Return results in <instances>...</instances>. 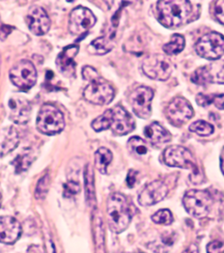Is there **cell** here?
Returning <instances> with one entry per match:
<instances>
[{"mask_svg": "<svg viewBox=\"0 0 224 253\" xmlns=\"http://www.w3.org/2000/svg\"><path fill=\"white\" fill-rule=\"evenodd\" d=\"M164 162L172 167L190 168L193 171L191 174V181L194 183L195 178L200 174V171L196 165V161L191 152L182 145H172L167 147L163 155Z\"/></svg>", "mask_w": 224, "mask_h": 253, "instance_id": "cell-5", "label": "cell"}, {"mask_svg": "<svg viewBox=\"0 0 224 253\" xmlns=\"http://www.w3.org/2000/svg\"><path fill=\"white\" fill-rule=\"evenodd\" d=\"M158 20L164 27L177 28L197 20L200 5L186 0H162L157 2Z\"/></svg>", "mask_w": 224, "mask_h": 253, "instance_id": "cell-1", "label": "cell"}, {"mask_svg": "<svg viewBox=\"0 0 224 253\" xmlns=\"http://www.w3.org/2000/svg\"><path fill=\"white\" fill-rule=\"evenodd\" d=\"M110 128L116 135H127L134 130L135 122L129 112L117 105L111 109Z\"/></svg>", "mask_w": 224, "mask_h": 253, "instance_id": "cell-16", "label": "cell"}, {"mask_svg": "<svg viewBox=\"0 0 224 253\" xmlns=\"http://www.w3.org/2000/svg\"><path fill=\"white\" fill-rule=\"evenodd\" d=\"M144 135L147 140L154 145H162L169 142L172 139V135L159 123H152L149 126H145Z\"/></svg>", "mask_w": 224, "mask_h": 253, "instance_id": "cell-21", "label": "cell"}, {"mask_svg": "<svg viewBox=\"0 0 224 253\" xmlns=\"http://www.w3.org/2000/svg\"><path fill=\"white\" fill-rule=\"evenodd\" d=\"M175 66L172 60L163 54H153L142 62V71L147 77L154 80L165 81L174 72Z\"/></svg>", "mask_w": 224, "mask_h": 253, "instance_id": "cell-7", "label": "cell"}, {"mask_svg": "<svg viewBox=\"0 0 224 253\" xmlns=\"http://www.w3.org/2000/svg\"><path fill=\"white\" fill-rule=\"evenodd\" d=\"M26 23L31 33L37 36H43L49 31L51 21L44 8L34 6L26 17Z\"/></svg>", "mask_w": 224, "mask_h": 253, "instance_id": "cell-17", "label": "cell"}, {"mask_svg": "<svg viewBox=\"0 0 224 253\" xmlns=\"http://www.w3.org/2000/svg\"><path fill=\"white\" fill-rule=\"evenodd\" d=\"M9 120L18 125L26 124L31 114V105L29 101L20 94H15L8 101Z\"/></svg>", "mask_w": 224, "mask_h": 253, "instance_id": "cell-15", "label": "cell"}, {"mask_svg": "<svg viewBox=\"0 0 224 253\" xmlns=\"http://www.w3.org/2000/svg\"><path fill=\"white\" fill-rule=\"evenodd\" d=\"M208 253H224V243L221 241H212L207 247Z\"/></svg>", "mask_w": 224, "mask_h": 253, "instance_id": "cell-35", "label": "cell"}, {"mask_svg": "<svg viewBox=\"0 0 224 253\" xmlns=\"http://www.w3.org/2000/svg\"><path fill=\"white\" fill-rule=\"evenodd\" d=\"M108 224L112 231L121 234L130 225L132 213L127 198L121 193H113L107 200Z\"/></svg>", "mask_w": 224, "mask_h": 253, "instance_id": "cell-3", "label": "cell"}, {"mask_svg": "<svg viewBox=\"0 0 224 253\" xmlns=\"http://www.w3.org/2000/svg\"><path fill=\"white\" fill-rule=\"evenodd\" d=\"M212 103L214 104L218 109L224 110V93L212 94Z\"/></svg>", "mask_w": 224, "mask_h": 253, "instance_id": "cell-37", "label": "cell"}, {"mask_svg": "<svg viewBox=\"0 0 224 253\" xmlns=\"http://www.w3.org/2000/svg\"><path fill=\"white\" fill-rule=\"evenodd\" d=\"M112 153L108 149H106V147H101V149H99L97 153H95V167H97V169L101 173L105 174L107 172V168L112 161Z\"/></svg>", "mask_w": 224, "mask_h": 253, "instance_id": "cell-24", "label": "cell"}, {"mask_svg": "<svg viewBox=\"0 0 224 253\" xmlns=\"http://www.w3.org/2000/svg\"><path fill=\"white\" fill-rule=\"evenodd\" d=\"M18 131L14 126H5L0 129V157L13 152L19 144Z\"/></svg>", "mask_w": 224, "mask_h": 253, "instance_id": "cell-20", "label": "cell"}, {"mask_svg": "<svg viewBox=\"0 0 224 253\" xmlns=\"http://www.w3.org/2000/svg\"><path fill=\"white\" fill-rule=\"evenodd\" d=\"M137 174H138V172L136 170H133V169H131L129 172H128L126 181H127V185L129 186V188H133L134 185L136 184Z\"/></svg>", "mask_w": 224, "mask_h": 253, "instance_id": "cell-38", "label": "cell"}, {"mask_svg": "<svg viewBox=\"0 0 224 253\" xmlns=\"http://www.w3.org/2000/svg\"><path fill=\"white\" fill-rule=\"evenodd\" d=\"M82 76L90 81L83 91L84 99L95 105H107L114 98V89L110 84L103 79L97 70L87 66L82 70Z\"/></svg>", "mask_w": 224, "mask_h": 253, "instance_id": "cell-2", "label": "cell"}, {"mask_svg": "<svg viewBox=\"0 0 224 253\" xmlns=\"http://www.w3.org/2000/svg\"><path fill=\"white\" fill-rule=\"evenodd\" d=\"M1 202H2V192H1V188H0V207H1Z\"/></svg>", "mask_w": 224, "mask_h": 253, "instance_id": "cell-42", "label": "cell"}, {"mask_svg": "<svg viewBox=\"0 0 224 253\" xmlns=\"http://www.w3.org/2000/svg\"><path fill=\"white\" fill-rule=\"evenodd\" d=\"M85 177V191H87L88 202L90 205H95V195H94V185H93V171L91 166L89 164L85 168L84 172Z\"/></svg>", "mask_w": 224, "mask_h": 253, "instance_id": "cell-27", "label": "cell"}, {"mask_svg": "<svg viewBox=\"0 0 224 253\" xmlns=\"http://www.w3.org/2000/svg\"><path fill=\"white\" fill-rule=\"evenodd\" d=\"M21 233L22 228L17 219L10 216H0V243L14 244Z\"/></svg>", "mask_w": 224, "mask_h": 253, "instance_id": "cell-18", "label": "cell"}, {"mask_svg": "<svg viewBox=\"0 0 224 253\" xmlns=\"http://www.w3.org/2000/svg\"><path fill=\"white\" fill-rule=\"evenodd\" d=\"M214 15L218 22L224 25V0H219L215 2Z\"/></svg>", "mask_w": 224, "mask_h": 253, "instance_id": "cell-34", "label": "cell"}, {"mask_svg": "<svg viewBox=\"0 0 224 253\" xmlns=\"http://www.w3.org/2000/svg\"><path fill=\"white\" fill-rule=\"evenodd\" d=\"M97 18L90 9L78 6L72 10L69 19V30L75 36L84 35L95 24Z\"/></svg>", "mask_w": 224, "mask_h": 253, "instance_id": "cell-11", "label": "cell"}, {"mask_svg": "<svg viewBox=\"0 0 224 253\" xmlns=\"http://www.w3.org/2000/svg\"><path fill=\"white\" fill-rule=\"evenodd\" d=\"M154 98V91L147 86H139L134 89L129 102L134 113L140 119H148L152 114V100Z\"/></svg>", "mask_w": 224, "mask_h": 253, "instance_id": "cell-10", "label": "cell"}, {"mask_svg": "<svg viewBox=\"0 0 224 253\" xmlns=\"http://www.w3.org/2000/svg\"><path fill=\"white\" fill-rule=\"evenodd\" d=\"M80 185L75 181H69L66 185H63V196L72 197L80 192Z\"/></svg>", "mask_w": 224, "mask_h": 253, "instance_id": "cell-33", "label": "cell"}, {"mask_svg": "<svg viewBox=\"0 0 224 253\" xmlns=\"http://www.w3.org/2000/svg\"><path fill=\"white\" fill-rule=\"evenodd\" d=\"M195 50L201 57L218 60L224 54V36L218 33H209L197 41Z\"/></svg>", "mask_w": 224, "mask_h": 253, "instance_id": "cell-8", "label": "cell"}, {"mask_svg": "<svg viewBox=\"0 0 224 253\" xmlns=\"http://www.w3.org/2000/svg\"><path fill=\"white\" fill-rule=\"evenodd\" d=\"M168 194L167 185L162 181H154L147 184L138 196V202L141 206H154L162 200Z\"/></svg>", "mask_w": 224, "mask_h": 253, "instance_id": "cell-14", "label": "cell"}, {"mask_svg": "<svg viewBox=\"0 0 224 253\" xmlns=\"http://www.w3.org/2000/svg\"><path fill=\"white\" fill-rule=\"evenodd\" d=\"M185 48V38L182 35H173L168 44L164 45L163 51L167 55H175L182 52Z\"/></svg>", "mask_w": 224, "mask_h": 253, "instance_id": "cell-25", "label": "cell"}, {"mask_svg": "<svg viewBox=\"0 0 224 253\" xmlns=\"http://www.w3.org/2000/svg\"><path fill=\"white\" fill-rule=\"evenodd\" d=\"M128 149L136 156H144L145 154H147L146 143L137 136L132 137V138L128 141Z\"/></svg>", "mask_w": 224, "mask_h": 253, "instance_id": "cell-29", "label": "cell"}, {"mask_svg": "<svg viewBox=\"0 0 224 253\" xmlns=\"http://www.w3.org/2000/svg\"><path fill=\"white\" fill-rule=\"evenodd\" d=\"M183 205L190 215L204 218L210 213L213 197L207 190H189L184 195Z\"/></svg>", "mask_w": 224, "mask_h": 253, "instance_id": "cell-6", "label": "cell"}, {"mask_svg": "<svg viewBox=\"0 0 224 253\" xmlns=\"http://www.w3.org/2000/svg\"><path fill=\"white\" fill-rule=\"evenodd\" d=\"M49 184H50L49 174L44 175L39 181L37 189H36V197L38 199H43L46 197V195L48 193V190H49Z\"/></svg>", "mask_w": 224, "mask_h": 253, "instance_id": "cell-32", "label": "cell"}, {"mask_svg": "<svg viewBox=\"0 0 224 253\" xmlns=\"http://www.w3.org/2000/svg\"><path fill=\"white\" fill-rule=\"evenodd\" d=\"M190 131L199 136H210L214 132V126L205 121H196L190 126Z\"/></svg>", "mask_w": 224, "mask_h": 253, "instance_id": "cell-30", "label": "cell"}, {"mask_svg": "<svg viewBox=\"0 0 224 253\" xmlns=\"http://www.w3.org/2000/svg\"><path fill=\"white\" fill-rule=\"evenodd\" d=\"M196 102L199 106L206 107V106H208V105L212 104V94L198 93L196 96Z\"/></svg>", "mask_w": 224, "mask_h": 253, "instance_id": "cell-36", "label": "cell"}, {"mask_svg": "<svg viewBox=\"0 0 224 253\" xmlns=\"http://www.w3.org/2000/svg\"><path fill=\"white\" fill-rule=\"evenodd\" d=\"M113 47L112 41L107 39L106 37H101L97 40L91 42L90 50L94 54L98 55H104L109 52Z\"/></svg>", "mask_w": 224, "mask_h": 253, "instance_id": "cell-26", "label": "cell"}, {"mask_svg": "<svg viewBox=\"0 0 224 253\" xmlns=\"http://www.w3.org/2000/svg\"><path fill=\"white\" fill-rule=\"evenodd\" d=\"M152 220L157 224L169 225L174 222V216L169 210L162 209L152 216Z\"/></svg>", "mask_w": 224, "mask_h": 253, "instance_id": "cell-31", "label": "cell"}, {"mask_svg": "<svg viewBox=\"0 0 224 253\" xmlns=\"http://www.w3.org/2000/svg\"><path fill=\"white\" fill-rule=\"evenodd\" d=\"M93 240L95 245V253H106L103 222L98 213H95L93 216Z\"/></svg>", "mask_w": 224, "mask_h": 253, "instance_id": "cell-22", "label": "cell"}, {"mask_svg": "<svg viewBox=\"0 0 224 253\" xmlns=\"http://www.w3.org/2000/svg\"><path fill=\"white\" fill-rule=\"evenodd\" d=\"M78 51H79L78 46L71 45L63 49L57 56L56 66L63 75H66L68 77L74 76L75 67H76V65H75L74 62V58L77 55Z\"/></svg>", "mask_w": 224, "mask_h": 253, "instance_id": "cell-19", "label": "cell"}, {"mask_svg": "<svg viewBox=\"0 0 224 253\" xmlns=\"http://www.w3.org/2000/svg\"><path fill=\"white\" fill-rule=\"evenodd\" d=\"M37 70L29 60H20L9 71V78L17 87L27 90L37 82Z\"/></svg>", "mask_w": 224, "mask_h": 253, "instance_id": "cell-9", "label": "cell"}, {"mask_svg": "<svg viewBox=\"0 0 224 253\" xmlns=\"http://www.w3.org/2000/svg\"><path fill=\"white\" fill-rule=\"evenodd\" d=\"M183 253H199V251H198V247L195 244H192Z\"/></svg>", "mask_w": 224, "mask_h": 253, "instance_id": "cell-39", "label": "cell"}, {"mask_svg": "<svg viewBox=\"0 0 224 253\" xmlns=\"http://www.w3.org/2000/svg\"><path fill=\"white\" fill-rule=\"evenodd\" d=\"M220 167H221V171L224 174V147L221 151V155H220Z\"/></svg>", "mask_w": 224, "mask_h": 253, "instance_id": "cell-41", "label": "cell"}, {"mask_svg": "<svg viewBox=\"0 0 224 253\" xmlns=\"http://www.w3.org/2000/svg\"><path fill=\"white\" fill-rule=\"evenodd\" d=\"M46 247H47V252H48V253H56L55 248H54V245H53V242H52V241H50V240L48 241V243H47Z\"/></svg>", "mask_w": 224, "mask_h": 253, "instance_id": "cell-40", "label": "cell"}, {"mask_svg": "<svg viewBox=\"0 0 224 253\" xmlns=\"http://www.w3.org/2000/svg\"><path fill=\"white\" fill-rule=\"evenodd\" d=\"M36 159V154L30 149L24 150L22 153H20L13 161V165L17 173H21L26 171L30 165Z\"/></svg>", "mask_w": 224, "mask_h": 253, "instance_id": "cell-23", "label": "cell"}, {"mask_svg": "<svg viewBox=\"0 0 224 253\" xmlns=\"http://www.w3.org/2000/svg\"><path fill=\"white\" fill-rule=\"evenodd\" d=\"M65 118L62 112L52 104L43 105L37 121L39 131L46 135L60 133L65 128Z\"/></svg>", "mask_w": 224, "mask_h": 253, "instance_id": "cell-4", "label": "cell"}, {"mask_svg": "<svg viewBox=\"0 0 224 253\" xmlns=\"http://www.w3.org/2000/svg\"><path fill=\"white\" fill-rule=\"evenodd\" d=\"M111 126V109L106 110L99 118L95 119L91 123L92 129L95 132H101L104 130H107Z\"/></svg>", "mask_w": 224, "mask_h": 253, "instance_id": "cell-28", "label": "cell"}, {"mask_svg": "<svg viewBox=\"0 0 224 253\" xmlns=\"http://www.w3.org/2000/svg\"><path fill=\"white\" fill-rule=\"evenodd\" d=\"M193 108L184 98H175L168 104L166 108V117L175 126H180L193 117Z\"/></svg>", "mask_w": 224, "mask_h": 253, "instance_id": "cell-13", "label": "cell"}, {"mask_svg": "<svg viewBox=\"0 0 224 253\" xmlns=\"http://www.w3.org/2000/svg\"><path fill=\"white\" fill-rule=\"evenodd\" d=\"M191 80L198 85H207L209 83L224 84V61L213 62L198 68L192 74Z\"/></svg>", "mask_w": 224, "mask_h": 253, "instance_id": "cell-12", "label": "cell"}]
</instances>
